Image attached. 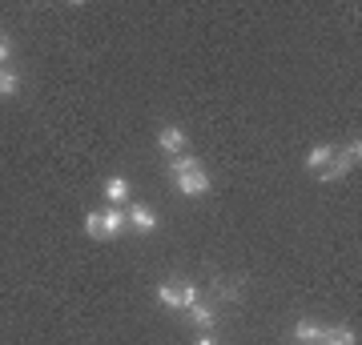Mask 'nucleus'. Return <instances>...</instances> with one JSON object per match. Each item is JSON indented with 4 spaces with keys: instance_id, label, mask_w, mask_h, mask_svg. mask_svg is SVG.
<instances>
[{
    "instance_id": "1",
    "label": "nucleus",
    "mask_w": 362,
    "mask_h": 345,
    "mask_svg": "<svg viewBox=\"0 0 362 345\" xmlns=\"http://www.w3.org/2000/svg\"><path fill=\"white\" fill-rule=\"evenodd\" d=\"M169 173H173V185H177L181 197H202V193H209V173L197 157H189V153L173 157Z\"/></svg>"
},
{
    "instance_id": "2",
    "label": "nucleus",
    "mask_w": 362,
    "mask_h": 345,
    "mask_svg": "<svg viewBox=\"0 0 362 345\" xmlns=\"http://www.w3.org/2000/svg\"><path fill=\"white\" fill-rule=\"evenodd\" d=\"M125 225H129V217H125V209H121V205L85 213V233H89L93 241H113V237L125 233Z\"/></svg>"
},
{
    "instance_id": "3",
    "label": "nucleus",
    "mask_w": 362,
    "mask_h": 345,
    "mask_svg": "<svg viewBox=\"0 0 362 345\" xmlns=\"http://www.w3.org/2000/svg\"><path fill=\"white\" fill-rule=\"evenodd\" d=\"M157 301L169 309H189L202 301V289H197L194 282H181V277H173V282H161L157 285Z\"/></svg>"
},
{
    "instance_id": "4",
    "label": "nucleus",
    "mask_w": 362,
    "mask_h": 345,
    "mask_svg": "<svg viewBox=\"0 0 362 345\" xmlns=\"http://www.w3.org/2000/svg\"><path fill=\"white\" fill-rule=\"evenodd\" d=\"M358 161H362V145H358V137H354L350 145L334 149V157H330V165H326L322 181H338V177H346L350 169H358Z\"/></svg>"
},
{
    "instance_id": "5",
    "label": "nucleus",
    "mask_w": 362,
    "mask_h": 345,
    "mask_svg": "<svg viewBox=\"0 0 362 345\" xmlns=\"http://www.w3.org/2000/svg\"><path fill=\"white\" fill-rule=\"evenodd\" d=\"M125 217H129V229H137V233H153L157 225H161V217H157L153 209H149V205H129V209H125Z\"/></svg>"
},
{
    "instance_id": "6",
    "label": "nucleus",
    "mask_w": 362,
    "mask_h": 345,
    "mask_svg": "<svg viewBox=\"0 0 362 345\" xmlns=\"http://www.w3.org/2000/svg\"><path fill=\"white\" fill-rule=\"evenodd\" d=\"M157 145H161V153L181 157V153H185V145H189V137H185V133H181L177 125H165L161 133H157Z\"/></svg>"
},
{
    "instance_id": "7",
    "label": "nucleus",
    "mask_w": 362,
    "mask_h": 345,
    "mask_svg": "<svg viewBox=\"0 0 362 345\" xmlns=\"http://www.w3.org/2000/svg\"><path fill=\"white\" fill-rule=\"evenodd\" d=\"M330 157H334V145H314L310 157H306V169H310L314 177H322L326 165H330Z\"/></svg>"
},
{
    "instance_id": "8",
    "label": "nucleus",
    "mask_w": 362,
    "mask_h": 345,
    "mask_svg": "<svg viewBox=\"0 0 362 345\" xmlns=\"http://www.w3.org/2000/svg\"><path fill=\"white\" fill-rule=\"evenodd\" d=\"M185 313H189V321H194L197 329H206V333L214 329V321H218V309H214V305H206V301H197V305H189Z\"/></svg>"
},
{
    "instance_id": "9",
    "label": "nucleus",
    "mask_w": 362,
    "mask_h": 345,
    "mask_svg": "<svg viewBox=\"0 0 362 345\" xmlns=\"http://www.w3.org/2000/svg\"><path fill=\"white\" fill-rule=\"evenodd\" d=\"M322 325H318V321H298V325H294V341L298 345H318V341H322Z\"/></svg>"
},
{
    "instance_id": "10",
    "label": "nucleus",
    "mask_w": 362,
    "mask_h": 345,
    "mask_svg": "<svg viewBox=\"0 0 362 345\" xmlns=\"http://www.w3.org/2000/svg\"><path fill=\"white\" fill-rule=\"evenodd\" d=\"M318 345H358V333L350 329V325H334V329L322 333V341Z\"/></svg>"
},
{
    "instance_id": "11",
    "label": "nucleus",
    "mask_w": 362,
    "mask_h": 345,
    "mask_svg": "<svg viewBox=\"0 0 362 345\" xmlns=\"http://www.w3.org/2000/svg\"><path fill=\"white\" fill-rule=\"evenodd\" d=\"M105 197H109L113 205H125L129 201V181L125 177H109L105 181Z\"/></svg>"
},
{
    "instance_id": "12",
    "label": "nucleus",
    "mask_w": 362,
    "mask_h": 345,
    "mask_svg": "<svg viewBox=\"0 0 362 345\" xmlns=\"http://www.w3.org/2000/svg\"><path fill=\"white\" fill-rule=\"evenodd\" d=\"M16 89H21V77L13 68H0V97H16Z\"/></svg>"
},
{
    "instance_id": "13",
    "label": "nucleus",
    "mask_w": 362,
    "mask_h": 345,
    "mask_svg": "<svg viewBox=\"0 0 362 345\" xmlns=\"http://www.w3.org/2000/svg\"><path fill=\"white\" fill-rule=\"evenodd\" d=\"M218 297H221V301H238V297H242V285H226V282H221L218 285Z\"/></svg>"
},
{
    "instance_id": "14",
    "label": "nucleus",
    "mask_w": 362,
    "mask_h": 345,
    "mask_svg": "<svg viewBox=\"0 0 362 345\" xmlns=\"http://www.w3.org/2000/svg\"><path fill=\"white\" fill-rule=\"evenodd\" d=\"M8 56H13V40H8V32H0V68H4Z\"/></svg>"
},
{
    "instance_id": "15",
    "label": "nucleus",
    "mask_w": 362,
    "mask_h": 345,
    "mask_svg": "<svg viewBox=\"0 0 362 345\" xmlns=\"http://www.w3.org/2000/svg\"><path fill=\"white\" fill-rule=\"evenodd\" d=\"M197 345H218V337H214V333H202V337H197Z\"/></svg>"
}]
</instances>
